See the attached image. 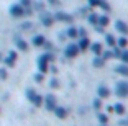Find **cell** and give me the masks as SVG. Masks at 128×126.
<instances>
[{
	"label": "cell",
	"instance_id": "6da1fadb",
	"mask_svg": "<svg viewBox=\"0 0 128 126\" xmlns=\"http://www.w3.org/2000/svg\"><path fill=\"white\" fill-rule=\"evenodd\" d=\"M117 95L120 98H126L128 97V82H118L117 84Z\"/></svg>",
	"mask_w": 128,
	"mask_h": 126
},
{
	"label": "cell",
	"instance_id": "7a4b0ae2",
	"mask_svg": "<svg viewBox=\"0 0 128 126\" xmlns=\"http://www.w3.org/2000/svg\"><path fill=\"white\" fill-rule=\"evenodd\" d=\"M97 93H98V98H108L112 92H110V89L107 85H98Z\"/></svg>",
	"mask_w": 128,
	"mask_h": 126
},
{
	"label": "cell",
	"instance_id": "3957f363",
	"mask_svg": "<svg viewBox=\"0 0 128 126\" xmlns=\"http://www.w3.org/2000/svg\"><path fill=\"white\" fill-rule=\"evenodd\" d=\"M77 54H79L77 44H69L68 48H66V56H68V57H76Z\"/></svg>",
	"mask_w": 128,
	"mask_h": 126
},
{
	"label": "cell",
	"instance_id": "277c9868",
	"mask_svg": "<svg viewBox=\"0 0 128 126\" xmlns=\"http://www.w3.org/2000/svg\"><path fill=\"white\" fill-rule=\"evenodd\" d=\"M115 28H117L118 33H122V34H128V25H126V23H123L122 20H118V21L115 23Z\"/></svg>",
	"mask_w": 128,
	"mask_h": 126
},
{
	"label": "cell",
	"instance_id": "5b68a950",
	"mask_svg": "<svg viewBox=\"0 0 128 126\" xmlns=\"http://www.w3.org/2000/svg\"><path fill=\"white\" fill-rule=\"evenodd\" d=\"M44 103H46V108H48V110H54V108H56V97L48 95Z\"/></svg>",
	"mask_w": 128,
	"mask_h": 126
},
{
	"label": "cell",
	"instance_id": "8992f818",
	"mask_svg": "<svg viewBox=\"0 0 128 126\" xmlns=\"http://www.w3.org/2000/svg\"><path fill=\"white\" fill-rule=\"evenodd\" d=\"M77 48H79V51H86V49L90 48V41H89V38H82V39L79 41V44H77Z\"/></svg>",
	"mask_w": 128,
	"mask_h": 126
},
{
	"label": "cell",
	"instance_id": "52a82bcc",
	"mask_svg": "<svg viewBox=\"0 0 128 126\" xmlns=\"http://www.w3.org/2000/svg\"><path fill=\"white\" fill-rule=\"evenodd\" d=\"M54 113H56V116H58V118H61V120H64L66 116H68L66 108H61V107H56V108H54Z\"/></svg>",
	"mask_w": 128,
	"mask_h": 126
},
{
	"label": "cell",
	"instance_id": "ba28073f",
	"mask_svg": "<svg viewBox=\"0 0 128 126\" xmlns=\"http://www.w3.org/2000/svg\"><path fill=\"white\" fill-rule=\"evenodd\" d=\"M108 23H110V20H108V16H107V15L98 16V20H97V25H98V26H102V28H104V26H107Z\"/></svg>",
	"mask_w": 128,
	"mask_h": 126
},
{
	"label": "cell",
	"instance_id": "9c48e42d",
	"mask_svg": "<svg viewBox=\"0 0 128 126\" xmlns=\"http://www.w3.org/2000/svg\"><path fill=\"white\" fill-rule=\"evenodd\" d=\"M117 72L120 75H125V77H128V66L126 64H120V66L117 67Z\"/></svg>",
	"mask_w": 128,
	"mask_h": 126
},
{
	"label": "cell",
	"instance_id": "30bf717a",
	"mask_svg": "<svg viewBox=\"0 0 128 126\" xmlns=\"http://www.w3.org/2000/svg\"><path fill=\"white\" fill-rule=\"evenodd\" d=\"M113 111L117 113V115H125V105H122V103H117V105H113Z\"/></svg>",
	"mask_w": 128,
	"mask_h": 126
},
{
	"label": "cell",
	"instance_id": "8fae6325",
	"mask_svg": "<svg viewBox=\"0 0 128 126\" xmlns=\"http://www.w3.org/2000/svg\"><path fill=\"white\" fill-rule=\"evenodd\" d=\"M90 49L94 51V54H97V56L102 54V44H100V43H94V44H90Z\"/></svg>",
	"mask_w": 128,
	"mask_h": 126
},
{
	"label": "cell",
	"instance_id": "7c38bea8",
	"mask_svg": "<svg viewBox=\"0 0 128 126\" xmlns=\"http://www.w3.org/2000/svg\"><path fill=\"white\" fill-rule=\"evenodd\" d=\"M117 44H118V48L126 49V46H128V39H126V38H120V39L117 41Z\"/></svg>",
	"mask_w": 128,
	"mask_h": 126
},
{
	"label": "cell",
	"instance_id": "4fadbf2b",
	"mask_svg": "<svg viewBox=\"0 0 128 126\" xmlns=\"http://www.w3.org/2000/svg\"><path fill=\"white\" fill-rule=\"evenodd\" d=\"M107 44H108L110 48H113V46H117V39H115L112 34H107Z\"/></svg>",
	"mask_w": 128,
	"mask_h": 126
},
{
	"label": "cell",
	"instance_id": "5bb4252c",
	"mask_svg": "<svg viewBox=\"0 0 128 126\" xmlns=\"http://www.w3.org/2000/svg\"><path fill=\"white\" fill-rule=\"evenodd\" d=\"M104 64H105V59H104V57H98V56H97V57L94 59V66L95 67H102Z\"/></svg>",
	"mask_w": 128,
	"mask_h": 126
},
{
	"label": "cell",
	"instance_id": "9a60e30c",
	"mask_svg": "<svg viewBox=\"0 0 128 126\" xmlns=\"http://www.w3.org/2000/svg\"><path fill=\"white\" fill-rule=\"evenodd\" d=\"M98 7H100L102 10H105V11H110V5L107 3L105 0H98Z\"/></svg>",
	"mask_w": 128,
	"mask_h": 126
},
{
	"label": "cell",
	"instance_id": "2e32d148",
	"mask_svg": "<svg viewBox=\"0 0 128 126\" xmlns=\"http://www.w3.org/2000/svg\"><path fill=\"white\" fill-rule=\"evenodd\" d=\"M97 118H98V121H100L102 125H107V123H108V118H107V115H104V113H98Z\"/></svg>",
	"mask_w": 128,
	"mask_h": 126
},
{
	"label": "cell",
	"instance_id": "e0dca14e",
	"mask_svg": "<svg viewBox=\"0 0 128 126\" xmlns=\"http://www.w3.org/2000/svg\"><path fill=\"white\" fill-rule=\"evenodd\" d=\"M120 59H122L123 64H128V49H125V51L120 54Z\"/></svg>",
	"mask_w": 128,
	"mask_h": 126
},
{
	"label": "cell",
	"instance_id": "ac0fdd59",
	"mask_svg": "<svg viewBox=\"0 0 128 126\" xmlns=\"http://www.w3.org/2000/svg\"><path fill=\"white\" fill-rule=\"evenodd\" d=\"M56 18H61L62 21H71V16L68 15V13H58V16Z\"/></svg>",
	"mask_w": 128,
	"mask_h": 126
},
{
	"label": "cell",
	"instance_id": "d6986e66",
	"mask_svg": "<svg viewBox=\"0 0 128 126\" xmlns=\"http://www.w3.org/2000/svg\"><path fill=\"white\" fill-rule=\"evenodd\" d=\"M68 36L69 38H76L77 36V30H76V28H69L68 30Z\"/></svg>",
	"mask_w": 128,
	"mask_h": 126
},
{
	"label": "cell",
	"instance_id": "ffe728a7",
	"mask_svg": "<svg viewBox=\"0 0 128 126\" xmlns=\"http://www.w3.org/2000/svg\"><path fill=\"white\" fill-rule=\"evenodd\" d=\"M97 20H98L97 15H90V16H89V21H90L92 25H97Z\"/></svg>",
	"mask_w": 128,
	"mask_h": 126
},
{
	"label": "cell",
	"instance_id": "44dd1931",
	"mask_svg": "<svg viewBox=\"0 0 128 126\" xmlns=\"http://www.w3.org/2000/svg\"><path fill=\"white\" fill-rule=\"evenodd\" d=\"M100 107H102V102L98 100V98H95V100H94V108H95V110H100Z\"/></svg>",
	"mask_w": 128,
	"mask_h": 126
},
{
	"label": "cell",
	"instance_id": "7402d4cb",
	"mask_svg": "<svg viewBox=\"0 0 128 126\" xmlns=\"http://www.w3.org/2000/svg\"><path fill=\"white\" fill-rule=\"evenodd\" d=\"M110 57H113V52H112V51H107V52H104V59H105V61H108Z\"/></svg>",
	"mask_w": 128,
	"mask_h": 126
},
{
	"label": "cell",
	"instance_id": "603a6c76",
	"mask_svg": "<svg viewBox=\"0 0 128 126\" xmlns=\"http://www.w3.org/2000/svg\"><path fill=\"white\" fill-rule=\"evenodd\" d=\"M34 43H36V44H43V43H44V38L36 36V38H34Z\"/></svg>",
	"mask_w": 128,
	"mask_h": 126
},
{
	"label": "cell",
	"instance_id": "cb8c5ba5",
	"mask_svg": "<svg viewBox=\"0 0 128 126\" xmlns=\"http://www.w3.org/2000/svg\"><path fill=\"white\" fill-rule=\"evenodd\" d=\"M102 126H107V125H102Z\"/></svg>",
	"mask_w": 128,
	"mask_h": 126
}]
</instances>
